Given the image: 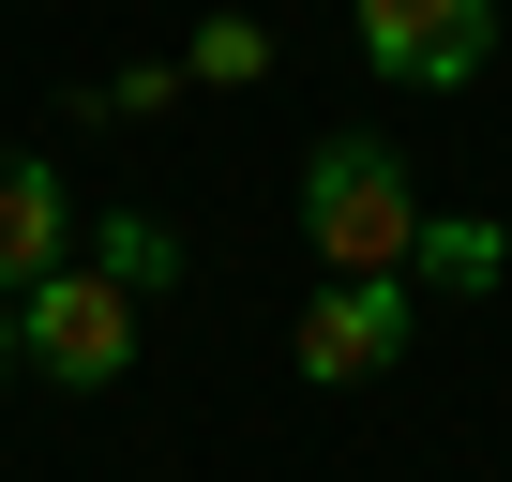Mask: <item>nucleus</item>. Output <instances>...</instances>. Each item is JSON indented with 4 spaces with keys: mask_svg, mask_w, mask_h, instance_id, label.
I'll list each match as a JSON object with an SVG mask.
<instances>
[{
    "mask_svg": "<svg viewBox=\"0 0 512 482\" xmlns=\"http://www.w3.org/2000/svg\"><path fill=\"white\" fill-rule=\"evenodd\" d=\"M302 241H317V272H407V241H422V196L377 136H332L302 166Z\"/></svg>",
    "mask_w": 512,
    "mask_h": 482,
    "instance_id": "obj_1",
    "label": "nucleus"
},
{
    "mask_svg": "<svg viewBox=\"0 0 512 482\" xmlns=\"http://www.w3.org/2000/svg\"><path fill=\"white\" fill-rule=\"evenodd\" d=\"M16 362L61 377V392H106V377L136 362V287H106L91 257H61V272L16 302Z\"/></svg>",
    "mask_w": 512,
    "mask_h": 482,
    "instance_id": "obj_2",
    "label": "nucleus"
},
{
    "mask_svg": "<svg viewBox=\"0 0 512 482\" xmlns=\"http://www.w3.org/2000/svg\"><path fill=\"white\" fill-rule=\"evenodd\" d=\"M287 362H302L317 392H362V377H392V362H407V272H317V302H302Z\"/></svg>",
    "mask_w": 512,
    "mask_h": 482,
    "instance_id": "obj_3",
    "label": "nucleus"
},
{
    "mask_svg": "<svg viewBox=\"0 0 512 482\" xmlns=\"http://www.w3.org/2000/svg\"><path fill=\"white\" fill-rule=\"evenodd\" d=\"M347 31H362L377 76H407V91H467V76L497 61V0H347Z\"/></svg>",
    "mask_w": 512,
    "mask_h": 482,
    "instance_id": "obj_4",
    "label": "nucleus"
},
{
    "mask_svg": "<svg viewBox=\"0 0 512 482\" xmlns=\"http://www.w3.org/2000/svg\"><path fill=\"white\" fill-rule=\"evenodd\" d=\"M61 257H76V196H61V166H46V151H0V302H31Z\"/></svg>",
    "mask_w": 512,
    "mask_h": 482,
    "instance_id": "obj_5",
    "label": "nucleus"
},
{
    "mask_svg": "<svg viewBox=\"0 0 512 482\" xmlns=\"http://www.w3.org/2000/svg\"><path fill=\"white\" fill-rule=\"evenodd\" d=\"M407 272H422V287H452V302H482V287L512 272V226H497V211H422Z\"/></svg>",
    "mask_w": 512,
    "mask_h": 482,
    "instance_id": "obj_6",
    "label": "nucleus"
},
{
    "mask_svg": "<svg viewBox=\"0 0 512 482\" xmlns=\"http://www.w3.org/2000/svg\"><path fill=\"white\" fill-rule=\"evenodd\" d=\"M76 257H91L106 287H136V302H151V287H181V226H151V211H106V226H76Z\"/></svg>",
    "mask_w": 512,
    "mask_h": 482,
    "instance_id": "obj_7",
    "label": "nucleus"
},
{
    "mask_svg": "<svg viewBox=\"0 0 512 482\" xmlns=\"http://www.w3.org/2000/svg\"><path fill=\"white\" fill-rule=\"evenodd\" d=\"M181 76H211V91H256V76H272V31H256V16H211V31L181 46Z\"/></svg>",
    "mask_w": 512,
    "mask_h": 482,
    "instance_id": "obj_8",
    "label": "nucleus"
},
{
    "mask_svg": "<svg viewBox=\"0 0 512 482\" xmlns=\"http://www.w3.org/2000/svg\"><path fill=\"white\" fill-rule=\"evenodd\" d=\"M166 91H181V61H136V76H106V91H91V106H106V121H151V106H166Z\"/></svg>",
    "mask_w": 512,
    "mask_h": 482,
    "instance_id": "obj_9",
    "label": "nucleus"
},
{
    "mask_svg": "<svg viewBox=\"0 0 512 482\" xmlns=\"http://www.w3.org/2000/svg\"><path fill=\"white\" fill-rule=\"evenodd\" d=\"M0 392H16V302H0Z\"/></svg>",
    "mask_w": 512,
    "mask_h": 482,
    "instance_id": "obj_10",
    "label": "nucleus"
}]
</instances>
